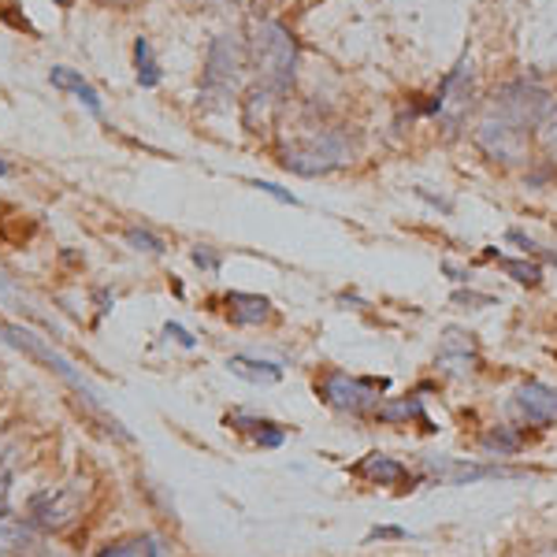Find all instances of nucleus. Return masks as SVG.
I'll list each match as a JSON object with an SVG mask.
<instances>
[{"label":"nucleus","instance_id":"a211bd4d","mask_svg":"<svg viewBox=\"0 0 557 557\" xmlns=\"http://www.w3.org/2000/svg\"><path fill=\"white\" fill-rule=\"evenodd\" d=\"M223 301H227V317H231V323H238V327H260V323L272 320V301L260 298V294L231 290Z\"/></svg>","mask_w":557,"mask_h":557},{"label":"nucleus","instance_id":"f257e3e1","mask_svg":"<svg viewBox=\"0 0 557 557\" xmlns=\"http://www.w3.org/2000/svg\"><path fill=\"white\" fill-rule=\"evenodd\" d=\"M354 138L331 123H312L294 138H278V164L301 178L338 172V168L354 164Z\"/></svg>","mask_w":557,"mask_h":557},{"label":"nucleus","instance_id":"bb28decb","mask_svg":"<svg viewBox=\"0 0 557 557\" xmlns=\"http://www.w3.org/2000/svg\"><path fill=\"white\" fill-rule=\"evenodd\" d=\"M249 186H253V190H260V194H268V197H275V201H283V205H301L298 194L283 190V186L268 183V178H249Z\"/></svg>","mask_w":557,"mask_h":557},{"label":"nucleus","instance_id":"dca6fc26","mask_svg":"<svg viewBox=\"0 0 557 557\" xmlns=\"http://www.w3.org/2000/svg\"><path fill=\"white\" fill-rule=\"evenodd\" d=\"M49 83L57 86V89H64V94L71 97H78V104L86 108L94 120H104V104H101V94H97L94 86L83 78V71H75V67H64V64H57L49 71Z\"/></svg>","mask_w":557,"mask_h":557},{"label":"nucleus","instance_id":"2eb2a0df","mask_svg":"<svg viewBox=\"0 0 557 557\" xmlns=\"http://www.w3.org/2000/svg\"><path fill=\"white\" fill-rule=\"evenodd\" d=\"M227 428L249 435L260 450H278V446L286 443V428L283 424H275V420H268V417H257V412H246V409L227 412Z\"/></svg>","mask_w":557,"mask_h":557},{"label":"nucleus","instance_id":"1a4fd4ad","mask_svg":"<svg viewBox=\"0 0 557 557\" xmlns=\"http://www.w3.org/2000/svg\"><path fill=\"white\" fill-rule=\"evenodd\" d=\"M89 483H67V487H57V491H45L38 498L30 502V513L38 520L41 528H67L83 517V498H86Z\"/></svg>","mask_w":557,"mask_h":557},{"label":"nucleus","instance_id":"c85d7f7f","mask_svg":"<svg viewBox=\"0 0 557 557\" xmlns=\"http://www.w3.org/2000/svg\"><path fill=\"white\" fill-rule=\"evenodd\" d=\"M20 539H26L23 528H12V524H4V520H0V550H8V546L20 543Z\"/></svg>","mask_w":557,"mask_h":557},{"label":"nucleus","instance_id":"393cba45","mask_svg":"<svg viewBox=\"0 0 557 557\" xmlns=\"http://www.w3.org/2000/svg\"><path fill=\"white\" fill-rule=\"evenodd\" d=\"M539 141H543V149L554 157V152H557V97H554L550 112H546V120L539 123Z\"/></svg>","mask_w":557,"mask_h":557},{"label":"nucleus","instance_id":"0eeeda50","mask_svg":"<svg viewBox=\"0 0 557 557\" xmlns=\"http://www.w3.org/2000/svg\"><path fill=\"white\" fill-rule=\"evenodd\" d=\"M0 338H4L8 346L23 349V354L30 357V361H38V364L49 368V372H57L67 386H75V391L83 394V401L97 412V417H104V409H101V401H97V391H94V386H89V383L83 380V372H75V364H71L67 357H60L57 349L45 343V338H38L34 331L20 327V323H4V320H0ZM104 420H108V417H104ZM112 424H115V420H112Z\"/></svg>","mask_w":557,"mask_h":557},{"label":"nucleus","instance_id":"ddd939ff","mask_svg":"<svg viewBox=\"0 0 557 557\" xmlns=\"http://www.w3.org/2000/svg\"><path fill=\"white\" fill-rule=\"evenodd\" d=\"M435 475L454 487H472L483 480H520V475H528V469H509L506 461H450L438 465Z\"/></svg>","mask_w":557,"mask_h":557},{"label":"nucleus","instance_id":"9d476101","mask_svg":"<svg viewBox=\"0 0 557 557\" xmlns=\"http://www.w3.org/2000/svg\"><path fill=\"white\" fill-rule=\"evenodd\" d=\"M349 475L372 483V487H391V491H412V487H420V483H424V472H412L401 457H391V454L361 457V461L349 469Z\"/></svg>","mask_w":557,"mask_h":557},{"label":"nucleus","instance_id":"4be33fe9","mask_svg":"<svg viewBox=\"0 0 557 557\" xmlns=\"http://www.w3.org/2000/svg\"><path fill=\"white\" fill-rule=\"evenodd\" d=\"M498 260V268L513 278L517 286H528V290H535L539 283H543V264L532 257H494Z\"/></svg>","mask_w":557,"mask_h":557},{"label":"nucleus","instance_id":"a878e982","mask_svg":"<svg viewBox=\"0 0 557 557\" xmlns=\"http://www.w3.org/2000/svg\"><path fill=\"white\" fill-rule=\"evenodd\" d=\"M190 260H194L197 268H201V272H209V275H215V272H220V264H223L220 249H212V246H194Z\"/></svg>","mask_w":557,"mask_h":557},{"label":"nucleus","instance_id":"7c9ffc66","mask_svg":"<svg viewBox=\"0 0 557 557\" xmlns=\"http://www.w3.org/2000/svg\"><path fill=\"white\" fill-rule=\"evenodd\" d=\"M443 272L450 275L454 283H469V278H472V275H469V268H457L454 260H443Z\"/></svg>","mask_w":557,"mask_h":557},{"label":"nucleus","instance_id":"4c0bfd02","mask_svg":"<svg viewBox=\"0 0 557 557\" xmlns=\"http://www.w3.org/2000/svg\"><path fill=\"white\" fill-rule=\"evenodd\" d=\"M45 557H60V554H45Z\"/></svg>","mask_w":557,"mask_h":557},{"label":"nucleus","instance_id":"412c9836","mask_svg":"<svg viewBox=\"0 0 557 557\" xmlns=\"http://www.w3.org/2000/svg\"><path fill=\"white\" fill-rule=\"evenodd\" d=\"M134 71H138V86L141 89H157L160 86V60L152 52V41L149 38H138L134 41Z\"/></svg>","mask_w":557,"mask_h":557},{"label":"nucleus","instance_id":"c756f323","mask_svg":"<svg viewBox=\"0 0 557 557\" xmlns=\"http://www.w3.org/2000/svg\"><path fill=\"white\" fill-rule=\"evenodd\" d=\"M164 335H168V338H175L178 346L194 349V335H190V331H186V327H178V323H168V327H164Z\"/></svg>","mask_w":557,"mask_h":557},{"label":"nucleus","instance_id":"5701e85b","mask_svg":"<svg viewBox=\"0 0 557 557\" xmlns=\"http://www.w3.org/2000/svg\"><path fill=\"white\" fill-rule=\"evenodd\" d=\"M550 183H557V160L554 157L528 160V172H524V186H528V190H546Z\"/></svg>","mask_w":557,"mask_h":557},{"label":"nucleus","instance_id":"6ab92c4d","mask_svg":"<svg viewBox=\"0 0 557 557\" xmlns=\"http://www.w3.org/2000/svg\"><path fill=\"white\" fill-rule=\"evenodd\" d=\"M231 368V375H238V380H246V383H278L283 380V364H275V361H264V357H246V354H238V357H231L227 361Z\"/></svg>","mask_w":557,"mask_h":557},{"label":"nucleus","instance_id":"9b49d317","mask_svg":"<svg viewBox=\"0 0 557 557\" xmlns=\"http://www.w3.org/2000/svg\"><path fill=\"white\" fill-rule=\"evenodd\" d=\"M513 412L528 428H554L557 424V386L543 380H524L513 391Z\"/></svg>","mask_w":557,"mask_h":557},{"label":"nucleus","instance_id":"e433bc0d","mask_svg":"<svg viewBox=\"0 0 557 557\" xmlns=\"http://www.w3.org/2000/svg\"><path fill=\"white\" fill-rule=\"evenodd\" d=\"M57 4H64V8H67V4H71V0H57Z\"/></svg>","mask_w":557,"mask_h":557},{"label":"nucleus","instance_id":"c9c22d12","mask_svg":"<svg viewBox=\"0 0 557 557\" xmlns=\"http://www.w3.org/2000/svg\"><path fill=\"white\" fill-rule=\"evenodd\" d=\"M4 175H12V168H8L4 160H0V178H4Z\"/></svg>","mask_w":557,"mask_h":557},{"label":"nucleus","instance_id":"72a5a7b5","mask_svg":"<svg viewBox=\"0 0 557 557\" xmlns=\"http://www.w3.org/2000/svg\"><path fill=\"white\" fill-rule=\"evenodd\" d=\"M528 557H557V543H546V546H535Z\"/></svg>","mask_w":557,"mask_h":557},{"label":"nucleus","instance_id":"f704fd0d","mask_svg":"<svg viewBox=\"0 0 557 557\" xmlns=\"http://www.w3.org/2000/svg\"><path fill=\"white\" fill-rule=\"evenodd\" d=\"M101 4H112V8H131V4H138V0H101Z\"/></svg>","mask_w":557,"mask_h":557},{"label":"nucleus","instance_id":"2f4dec72","mask_svg":"<svg viewBox=\"0 0 557 557\" xmlns=\"http://www.w3.org/2000/svg\"><path fill=\"white\" fill-rule=\"evenodd\" d=\"M409 532H401V528H372L368 539H406Z\"/></svg>","mask_w":557,"mask_h":557},{"label":"nucleus","instance_id":"4468645a","mask_svg":"<svg viewBox=\"0 0 557 557\" xmlns=\"http://www.w3.org/2000/svg\"><path fill=\"white\" fill-rule=\"evenodd\" d=\"M372 420L375 424H391V428H406V424H417L424 435H435V420L428 417L424 409V398L417 394H401V398H383L380 406L372 409Z\"/></svg>","mask_w":557,"mask_h":557},{"label":"nucleus","instance_id":"b1692460","mask_svg":"<svg viewBox=\"0 0 557 557\" xmlns=\"http://www.w3.org/2000/svg\"><path fill=\"white\" fill-rule=\"evenodd\" d=\"M127 246L131 249H138V253H149V257H160L164 253V238L160 235H152L149 227H127Z\"/></svg>","mask_w":557,"mask_h":557},{"label":"nucleus","instance_id":"6e6552de","mask_svg":"<svg viewBox=\"0 0 557 557\" xmlns=\"http://www.w3.org/2000/svg\"><path fill=\"white\" fill-rule=\"evenodd\" d=\"M475 149L483 152V157L491 160V164H502V168H517V164H528V141H532V134L509 127V123H502L498 115H483L480 123H475Z\"/></svg>","mask_w":557,"mask_h":557},{"label":"nucleus","instance_id":"f3484780","mask_svg":"<svg viewBox=\"0 0 557 557\" xmlns=\"http://www.w3.org/2000/svg\"><path fill=\"white\" fill-rule=\"evenodd\" d=\"M528 446V435L513 424H502V428H487L480 435V450L487 461H509V457L524 454Z\"/></svg>","mask_w":557,"mask_h":557},{"label":"nucleus","instance_id":"f03ea898","mask_svg":"<svg viewBox=\"0 0 557 557\" xmlns=\"http://www.w3.org/2000/svg\"><path fill=\"white\" fill-rule=\"evenodd\" d=\"M249 57H253V71L264 89H272L275 97L290 94L294 78H298V60H301V49H298V38L286 23L278 20H264L257 23L253 30V41H249Z\"/></svg>","mask_w":557,"mask_h":557},{"label":"nucleus","instance_id":"39448f33","mask_svg":"<svg viewBox=\"0 0 557 557\" xmlns=\"http://www.w3.org/2000/svg\"><path fill=\"white\" fill-rule=\"evenodd\" d=\"M472 108H475V71L469 64V57H461L443 75V83H438L435 97L428 101L424 112L438 123V131L446 138H457L465 131V123H469Z\"/></svg>","mask_w":557,"mask_h":557},{"label":"nucleus","instance_id":"7ed1b4c3","mask_svg":"<svg viewBox=\"0 0 557 557\" xmlns=\"http://www.w3.org/2000/svg\"><path fill=\"white\" fill-rule=\"evenodd\" d=\"M550 104H554L550 89L539 83L535 75H520V78H509V83H502L494 89L487 112L498 115V120L509 123V127L535 134L539 123H543L546 112H550Z\"/></svg>","mask_w":557,"mask_h":557},{"label":"nucleus","instance_id":"cd10ccee","mask_svg":"<svg viewBox=\"0 0 557 557\" xmlns=\"http://www.w3.org/2000/svg\"><path fill=\"white\" fill-rule=\"evenodd\" d=\"M450 301L454 305H469V309H491L498 298H494V294H480V290H472V286H469V290H454Z\"/></svg>","mask_w":557,"mask_h":557},{"label":"nucleus","instance_id":"473e14b6","mask_svg":"<svg viewBox=\"0 0 557 557\" xmlns=\"http://www.w3.org/2000/svg\"><path fill=\"white\" fill-rule=\"evenodd\" d=\"M4 509H8V472L0 469V520H4Z\"/></svg>","mask_w":557,"mask_h":557},{"label":"nucleus","instance_id":"423d86ee","mask_svg":"<svg viewBox=\"0 0 557 557\" xmlns=\"http://www.w3.org/2000/svg\"><path fill=\"white\" fill-rule=\"evenodd\" d=\"M242 71H246V45L238 34H220L205 52L201 101H231L242 86Z\"/></svg>","mask_w":557,"mask_h":557},{"label":"nucleus","instance_id":"aec40b11","mask_svg":"<svg viewBox=\"0 0 557 557\" xmlns=\"http://www.w3.org/2000/svg\"><path fill=\"white\" fill-rule=\"evenodd\" d=\"M97 557H168V546L160 543L157 535H134V539H120V543L104 546Z\"/></svg>","mask_w":557,"mask_h":557},{"label":"nucleus","instance_id":"f8f14e48","mask_svg":"<svg viewBox=\"0 0 557 557\" xmlns=\"http://www.w3.org/2000/svg\"><path fill=\"white\" fill-rule=\"evenodd\" d=\"M435 368L450 380H465L480 368V346H475V335L472 331H461V327H446V338L438 346V357H435Z\"/></svg>","mask_w":557,"mask_h":557},{"label":"nucleus","instance_id":"20e7f679","mask_svg":"<svg viewBox=\"0 0 557 557\" xmlns=\"http://www.w3.org/2000/svg\"><path fill=\"white\" fill-rule=\"evenodd\" d=\"M386 391H391L386 375H349L343 368H327L317 380V398L343 417H372Z\"/></svg>","mask_w":557,"mask_h":557}]
</instances>
